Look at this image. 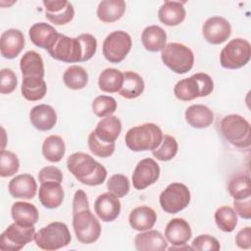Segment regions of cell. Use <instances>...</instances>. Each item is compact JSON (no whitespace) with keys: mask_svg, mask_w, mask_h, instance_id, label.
Segmentation results:
<instances>
[{"mask_svg":"<svg viewBox=\"0 0 251 251\" xmlns=\"http://www.w3.org/2000/svg\"><path fill=\"white\" fill-rule=\"evenodd\" d=\"M73 227L76 239L83 244L95 242L101 234V225L89 209L86 193L78 189L73 200Z\"/></svg>","mask_w":251,"mask_h":251,"instance_id":"obj_1","label":"cell"},{"mask_svg":"<svg viewBox=\"0 0 251 251\" xmlns=\"http://www.w3.org/2000/svg\"><path fill=\"white\" fill-rule=\"evenodd\" d=\"M68 170L81 183L89 186L102 184L107 177V170L90 155L75 152L67 160Z\"/></svg>","mask_w":251,"mask_h":251,"instance_id":"obj_2","label":"cell"},{"mask_svg":"<svg viewBox=\"0 0 251 251\" xmlns=\"http://www.w3.org/2000/svg\"><path fill=\"white\" fill-rule=\"evenodd\" d=\"M162 139V129L152 123L133 126L126 131L125 136L127 148L135 152L153 151L159 147Z\"/></svg>","mask_w":251,"mask_h":251,"instance_id":"obj_3","label":"cell"},{"mask_svg":"<svg viewBox=\"0 0 251 251\" xmlns=\"http://www.w3.org/2000/svg\"><path fill=\"white\" fill-rule=\"evenodd\" d=\"M213 89L212 77L205 73H197L177 81L174 87V94L181 101H191L198 97L208 96Z\"/></svg>","mask_w":251,"mask_h":251,"instance_id":"obj_4","label":"cell"},{"mask_svg":"<svg viewBox=\"0 0 251 251\" xmlns=\"http://www.w3.org/2000/svg\"><path fill=\"white\" fill-rule=\"evenodd\" d=\"M220 129L226 141L239 148L250 146V124L242 116L230 114L224 117L220 124Z\"/></svg>","mask_w":251,"mask_h":251,"instance_id":"obj_5","label":"cell"},{"mask_svg":"<svg viewBox=\"0 0 251 251\" xmlns=\"http://www.w3.org/2000/svg\"><path fill=\"white\" fill-rule=\"evenodd\" d=\"M72 236L68 226L62 222H52L39 229L34 236L36 245L47 251L58 250L71 243Z\"/></svg>","mask_w":251,"mask_h":251,"instance_id":"obj_6","label":"cell"},{"mask_svg":"<svg viewBox=\"0 0 251 251\" xmlns=\"http://www.w3.org/2000/svg\"><path fill=\"white\" fill-rule=\"evenodd\" d=\"M163 63L176 74L188 73L194 64V54L186 45L178 42L166 44L161 53Z\"/></svg>","mask_w":251,"mask_h":251,"instance_id":"obj_7","label":"cell"},{"mask_svg":"<svg viewBox=\"0 0 251 251\" xmlns=\"http://www.w3.org/2000/svg\"><path fill=\"white\" fill-rule=\"evenodd\" d=\"M251 57V45L243 38L231 39L221 51V66L228 70H236L245 66Z\"/></svg>","mask_w":251,"mask_h":251,"instance_id":"obj_8","label":"cell"},{"mask_svg":"<svg viewBox=\"0 0 251 251\" xmlns=\"http://www.w3.org/2000/svg\"><path fill=\"white\" fill-rule=\"evenodd\" d=\"M47 52L53 59L64 63L82 62L83 51L77 37H69L59 33Z\"/></svg>","mask_w":251,"mask_h":251,"instance_id":"obj_9","label":"cell"},{"mask_svg":"<svg viewBox=\"0 0 251 251\" xmlns=\"http://www.w3.org/2000/svg\"><path fill=\"white\" fill-rule=\"evenodd\" d=\"M35 236L33 226H23L18 223L10 225L0 236V249L2 251H19Z\"/></svg>","mask_w":251,"mask_h":251,"instance_id":"obj_10","label":"cell"},{"mask_svg":"<svg viewBox=\"0 0 251 251\" xmlns=\"http://www.w3.org/2000/svg\"><path fill=\"white\" fill-rule=\"evenodd\" d=\"M131 45V37L127 32L115 30L108 34L103 41V55L110 63H121L129 53Z\"/></svg>","mask_w":251,"mask_h":251,"instance_id":"obj_11","label":"cell"},{"mask_svg":"<svg viewBox=\"0 0 251 251\" xmlns=\"http://www.w3.org/2000/svg\"><path fill=\"white\" fill-rule=\"evenodd\" d=\"M159 202L166 213L176 214L188 206L190 191L185 184L173 182L162 191Z\"/></svg>","mask_w":251,"mask_h":251,"instance_id":"obj_12","label":"cell"},{"mask_svg":"<svg viewBox=\"0 0 251 251\" xmlns=\"http://www.w3.org/2000/svg\"><path fill=\"white\" fill-rule=\"evenodd\" d=\"M160 176V167L152 158L139 161L133 171L132 185L137 190H142L155 183Z\"/></svg>","mask_w":251,"mask_h":251,"instance_id":"obj_13","label":"cell"},{"mask_svg":"<svg viewBox=\"0 0 251 251\" xmlns=\"http://www.w3.org/2000/svg\"><path fill=\"white\" fill-rule=\"evenodd\" d=\"M202 34L207 42L214 45L222 44L230 36L231 25L225 18L214 16L204 23Z\"/></svg>","mask_w":251,"mask_h":251,"instance_id":"obj_14","label":"cell"},{"mask_svg":"<svg viewBox=\"0 0 251 251\" xmlns=\"http://www.w3.org/2000/svg\"><path fill=\"white\" fill-rule=\"evenodd\" d=\"M46 19L57 25L70 23L75 16L74 6L66 0H44Z\"/></svg>","mask_w":251,"mask_h":251,"instance_id":"obj_15","label":"cell"},{"mask_svg":"<svg viewBox=\"0 0 251 251\" xmlns=\"http://www.w3.org/2000/svg\"><path fill=\"white\" fill-rule=\"evenodd\" d=\"M119 197L111 192L100 194L94 202V211L100 220L109 223L115 221L121 213Z\"/></svg>","mask_w":251,"mask_h":251,"instance_id":"obj_16","label":"cell"},{"mask_svg":"<svg viewBox=\"0 0 251 251\" xmlns=\"http://www.w3.org/2000/svg\"><path fill=\"white\" fill-rule=\"evenodd\" d=\"M25 37L20 29L9 28L1 34L0 51L6 59L16 58L24 49Z\"/></svg>","mask_w":251,"mask_h":251,"instance_id":"obj_17","label":"cell"},{"mask_svg":"<svg viewBox=\"0 0 251 251\" xmlns=\"http://www.w3.org/2000/svg\"><path fill=\"white\" fill-rule=\"evenodd\" d=\"M9 193L14 198L32 199L37 190V184L34 177L28 174H22L12 178L8 185Z\"/></svg>","mask_w":251,"mask_h":251,"instance_id":"obj_18","label":"cell"},{"mask_svg":"<svg viewBox=\"0 0 251 251\" xmlns=\"http://www.w3.org/2000/svg\"><path fill=\"white\" fill-rule=\"evenodd\" d=\"M31 125L38 130L47 131L54 127L57 123V114L50 105L39 104L34 106L29 112Z\"/></svg>","mask_w":251,"mask_h":251,"instance_id":"obj_19","label":"cell"},{"mask_svg":"<svg viewBox=\"0 0 251 251\" xmlns=\"http://www.w3.org/2000/svg\"><path fill=\"white\" fill-rule=\"evenodd\" d=\"M191 227L182 218L172 219L165 228V237L172 245L186 244L191 238Z\"/></svg>","mask_w":251,"mask_h":251,"instance_id":"obj_20","label":"cell"},{"mask_svg":"<svg viewBox=\"0 0 251 251\" xmlns=\"http://www.w3.org/2000/svg\"><path fill=\"white\" fill-rule=\"evenodd\" d=\"M30 41L37 47L48 50L59 35L54 26L47 23H36L28 30Z\"/></svg>","mask_w":251,"mask_h":251,"instance_id":"obj_21","label":"cell"},{"mask_svg":"<svg viewBox=\"0 0 251 251\" xmlns=\"http://www.w3.org/2000/svg\"><path fill=\"white\" fill-rule=\"evenodd\" d=\"M134 246L139 251H165L168 248V242L159 230L148 229L136 234Z\"/></svg>","mask_w":251,"mask_h":251,"instance_id":"obj_22","label":"cell"},{"mask_svg":"<svg viewBox=\"0 0 251 251\" xmlns=\"http://www.w3.org/2000/svg\"><path fill=\"white\" fill-rule=\"evenodd\" d=\"M38 199L47 209L58 208L64 200V189L60 182L45 181L40 183Z\"/></svg>","mask_w":251,"mask_h":251,"instance_id":"obj_23","label":"cell"},{"mask_svg":"<svg viewBox=\"0 0 251 251\" xmlns=\"http://www.w3.org/2000/svg\"><path fill=\"white\" fill-rule=\"evenodd\" d=\"M186 16L182 2L165 1L158 11V18L162 24L175 26L181 24Z\"/></svg>","mask_w":251,"mask_h":251,"instance_id":"obj_24","label":"cell"},{"mask_svg":"<svg viewBox=\"0 0 251 251\" xmlns=\"http://www.w3.org/2000/svg\"><path fill=\"white\" fill-rule=\"evenodd\" d=\"M93 131L101 141L115 143L122 131L121 120L116 116H107L98 122Z\"/></svg>","mask_w":251,"mask_h":251,"instance_id":"obj_25","label":"cell"},{"mask_svg":"<svg viewBox=\"0 0 251 251\" xmlns=\"http://www.w3.org/2000/svg\"><path fill=\"white\" fill-rule=\"evenodd\" d=\"M185 121L195 128H205L214 122V113L210 108L201 104L189 106L184 113Z\"/></svg>","mask_w":251,"mask_h":251,"instance_id":"obj_26","label":"cell"},{"mask_svg":"<svg viewBox=\"0 0 251 251\" xmlns=\"http://www.w3.org/2000/svg\"><path fill=\"white\" fill-rule=\"evenodd\" d=\"M156 220V212L148 206H139L134 208L128 217L130 226L138 231H145L152 228Z\"/></svg>","mask_w":251,"mask_h":251,"instance_id":"obj_27","label":"cell"},{"mask_svg":"<svg viewBox=\"0 0 251 251\" xmlns=\"http://www.w3.org/2000/svg\"><path fill=\"white\" fill-rule=\"evenodd\" d=\"M141 42L143 47L150 52L162 51L166 46L167 33L159 25L146 26L141 34Z\"/></svg>","mask_w":251,"mask_h":251,"instance_id":"obj_28","label":"cell"},{"mask_svg":"<svg viewBox=\"0 0 251 251\" xmlns=\"http://www.w3.org/2000/svg\"><path fill=\"white\" fill-rule=\"evenodd\" d=\"M20 68L23 77H40L44 76V64L41 56L35 51L25 52L20 61Z\"/></svg>","mask_w":251,"mask_h":251,"instance_id":"obj_29","label":"cell"},{"mask_svg":"<svg viewBox=\"0 0 251 251\" xmlns=\"http://www.w3.org/2000/svg\"><path fill=\"white\" fill-rule=\"evenodd\" d=\"M12 218L15 223L23 226H34L39 218L37 208L28 202L18 201L12 205Z\"/></svg>","mask_w":251,"mask_h":251,"instance_id":"obj_30","label":"cell"},{"mask_svg":"<svg viewBox=\"0 0 251 251\" xmlns=\"http://www.w3.org/2000/svg\"><path fill=\"white\" fill-rule=\"evenodd\" d=\"M126 7L124 0H103L99 3L96 14L103 23H114L123 17Z\"/></svg>","mask_w":251,"mask_h":251,"instance_id":"obj_31","label":"cell"},{"mask_svg":"<svg viewBox=\"0 0 251 251\" xmlns=\"http://www.w3.org/2000/svg\"><path fill=\"white\" fill-rule=\"evenodd\" d=\"M144 90L143 78L134 72L124 73V82L119 94L126 99H134L141 95Z\"/></svg>","mask_w":251,"mask_h":251,"instance_id":"obj_32","label":"cell"},{"mask_svg":"<svg viewBox=\"0 0 251 251\" xmlns=\"http://www.w3.org/2000/svg\"><path fill=\"white\" fill-rule=\"evenodd\" d=\"M124 82V73L114 68H107L101 72L98 77L100 90L107 93L119 92Z\"/></svg>","mask_w":251,"mask_h":251,"instance_id":"obj_33","label":"cell"},{"mask_svg":"<svg viewBox=\"0 0 251 251\" xmlns=\"http://www.w3.org/2000/svg\"><path fill=\"white\" fill-rule=\"evenodd\" d=\"M66 152V145L63 138L59 135H50L43 141L42 144V155L43 157L51 162H60Z\"/></svg>","mask_w":251,"mask_h":251,"instance_id":"obj_34","label":"cell"},{"mask_svg":"<svg viewBox=\"0 0 251 251\" xmlns=\"http://www.w3.org/2000/svg\"><path fill=\"white\" fill-rule=\"evenodd\" d=\"M21 91L23 96L28 101L42 99L47 92V85L40 77H23Z\"/></svg>","mask_w":251,"mask_h":251,"instance_id":"obj_35","label":"cell"},{"mask_svg":"<svg viewBox=\"0 0 251 251\" xmlns=\"http://www.w3.org/2000/svg\"><path fill=\"white\" fill-rule=\"evenodd\" d=\"M227 190L234 200L246 199L251 196L250 176L245 174H238L230 178Z\"/></svg>","mask_w":251,"mask_h":251,"instance_id":"obj_36","label":"cell"},{"mask_svg":"<svg viewBox=\"0 0 251 251\" xmlns=\"http://www.w3.org/2000/svg\"><path fill=\"white\" fill-rule=\"evenodd\" d=\"M63 80L65 85L71 89H82L88 82V74L84 68L74 65L64 72Z\"/></svg>","mask_w":251,"mask_h":251,"instance_id":"obj_37","label":"cell"},{"mask_svg":"<svg viewBox=\"0 0 251 251\" xmlns=\"http://www.w3.org/2000/svg\"><path fill=\"white\" fill-rule=\"evenodd\" d=\"M215 222L221 230L231 232L237 225V215L231 207L222 206L215 212Z\"/></svg>","mask_w":251,"mask_h":251,"instance_id":"obj_38","label":"cell"},{"mask_svg":"<svg viewBox=\"0 0 251 251\" xmlns=\"http://www.w3.org/2000/svg\"><path fill=\"white\" fill-rule=\"evenodd\" d=\"M178 145L175 137L169 134L163 135V139L158 148L152 151V155L159 161L167 162L172 160L177 153Z\"/></svg>","mask_w":251,"mask_h":251,"instance_id":"obj_39","label":"cell"},{"mask_svg":"<svg viewBox=\"0 0 251 251\" xmlns=\"http://www.w3.org/2000/svg\"><path fill=\"white\" fill-rule=\"evenodd\" d=\"M92 111L99 118L111 116L117 110V101L115 98L107 95L97 96L92 102Z\"/></svg>","mask_w":251,"mask_h":251,"instance_id":"obj_40","label":"cell"},{"mask_svg":"<svg viewBox=\"0 0 251 251\" xmlns=\"http://www.w3.org/2000/svg\"><path fill=\"white\" fill-rule=\"evenodd\" d=\"M20 168L18 157L11 151L2 149L0 152V176L7 177L14 176Z\"/></svg>","mask_w":251,"mask_h":251,"instance_id":"obj_41","label":"cell"},{"mask_svg":"<svg viewBox=\"0 0 251 251\" xmlns=\"http://www.w3.org/2000/svg\"><path fill=\"white\" fill-rule=\"evenodd\" d=\"M88 148L92 154L100 158L110 157L115 151V143H106L101 141L92 130L87 140Z\"/></svg>","mask_w":251,"mask_h":251,"instance_id":"obj_42","label":"cell"},{"mask_svg":"<svg viewBox=\"0 0 251 251\" xmlns=\"http://www.w3.org/2000/svg\"><path fill=\"white\" fill-rule=\"evenodd\" d=\"M107 189L119 198L125 197L130 189L128 178L122 174H115L107 181Z\"/></svg>","mask_w":251,"mask_h":251,"instance_id":"obj_43","label":"cell"},{"mask_svg":"<svg viewBox=\"0 0 251 251\" xmlns=\"http://www.w3.org/2000/svg\"><path fill=\"white\" fill-rule=\"evenodd\" d=\"M191 248L195 251H218L221 246L217 238L209 234H200L192 240Z\"/></svg>","mask_w":251,"mask_h":251,"instance_id":"obj_44","label":"cell"},{"mask_svg":"<svg viewBox=\"0 0 251 251\" xmlns=\"http://www.w3.org/2000/svg\"><path fill=\"white\" fill-rule=\"evenodd\" d=\"M17 84L16 74L11 69H2L0 72V92L2 94H10L16 89Z\"/></svg>","mask_w":251,"mask_h":251,"instance_id":"obj_45","label":"cell"},{"mask_svg":"<svg viewBox=\"0 0 251 251\" xmlns=\"http://www.w3.org/2000/svg\"><path fill=\"white\" fill-rule=\"evenodd\" d=\"M77 38L79 39L81 46H82V51H83L82 62L90 60L96 53V49H97L96 38L90 33L79 34L77 36Z\"/></svg>","mask_w":251,"mask_h":251,"instance_id":"obj_46","label":"cell"},{"mask_svg":"<svg viewBox=\"0 0 251 251\" xmlns=\"http://www.w3.org/2000/svg\"><path fill=\"white\" fill-rule=\"evenodd\" d=\"M38 180L40 183L45 181H63V174L61 170L55 166H47L40 170L38 173Z\"/></svg>","mask_w":251,"mask_h":251,"instance_id":"obj_47","label":"cell"},{"mask_svg":"<svg viewBox=\"0 0 251 251\" xmlns=\"http://www.w3.org/2000/svg\"><path fill=\"white\" fill-rule=\"evenodd\" d=\"M233 207L236 214H238L242 219L249 220L251 218V199H241V200H234Z\"/></svg>","mask_w":251,"mask_h":251,"instance_id":"obj_48","label":"cell"},{"mask_svg":"<svg viewBox=\"0 0 251 251\" xmlns=\"http://www.w3.org/2000/svg\"><path fill=\"white\" fill-rule=\"evenodd\" d=\"M235 243L240 249L251 248V228L250 226L243 227L235 235Z\"/></svg>","mask_w":251,"mask_h":251,"instance_id":"obj_49","label":"cell"},{"mask_svg":"<svg viewBox=\"0 0 251 251\" xmlns=\"http://www.w3.org/2000/svg\"><path fill=\"white\" fill-rule=\"evenodd\" d=\"M170 251H175V250H192V248L186 244H182V245H172L171 247L167 248Z\"/></svg>","mask_w":251,"mask_h":251,"instance_id":"obj_50","label":"cell"}]
</instances>
